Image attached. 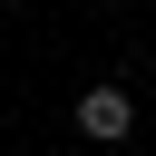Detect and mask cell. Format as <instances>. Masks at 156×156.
<instances>
[{
  "label": "cell",
  "instance_id": "obj_1",
  "mask_svg": "<svg viewBox=\"0 0 156 156\" xmlns=\"http://www.w3.org/2000/svg\"><path fill=\"white\" fill-rule=\"evenodd\" d=\"M78 136H98L107 156H127V136H136V98H127L117 78H98V88H78Z\"/></svg>",
  "mask_w": 156,
  "mask_h": 156
}]
</instances>
